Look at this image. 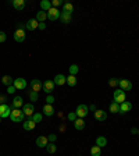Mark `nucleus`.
Wrapping results in <instances>:
<instances>
[{
    "label": "nucleus",
    "mask_w": 139,
    "mask_h": 156,
    "mask_svg": "<svg viewBox=\"0 0 139 156\" xmlns=\"http://www.w3.org/2000/svg\"><path fill=\"white\" fill-rule=\"evenodd\" d=\"M25 119V114L21 109H13L11 110V114H10V120L14 121V123H22Z\"/></svg>",
    "instance_id": "f257e3e1"
},
{
    "label": "nucleus",
    "mask_w": 139,
    "mask_h": 156,
    "mask_svg": "<svg viewBox=\"0 0 139 156\" xmlns=\"http://www.w3.org/2000/svg\"><path fill=\"white\" fill-rule=\"evenodd\" d=\"M113 99L116 103H118V105H121L122 102L127 100V96H125V92L122 91V89H116L114 91V95H113Z\"/></svg>",
    "instance_id": "f03ea898"
},
{
    "label": "nucleus",
    "mask_w": 139,
    "mask_h": 156,
    "mask_svg": "<svg viewBox=\"0 0 139 156\" xmlns=\"http://www.w3.org/2000/svg\"><path fill=\"white\" fill-rule=\"evenodd\" d=\"M60 14H61V11H59V8L51 7L50 10L48 11V20H50V21H57V20L60 18Z\"/></svg>",
    "instance_id": "7ed1b4c3"
},
{
    "label": "nucleus",
    "mask_w": 139,
    "mask_h": 156,
    "mask_svg": "<svg viewBox=\"0 0 139 156\" xmlns=\"http://www.w3.org/2000/svg\"><path fill=\"white\" fill-rule=\"evenodd\" d=\"M75 113H77V116L79 117V119H84V117L88 116L89 113V107L86 105H79L77 107V110H75Z\"/></svg>",
    "instance_id": "20e7f679"
},
{
    "label": "nucleus",
    "mask_w": 139,
    "mask_h": 156,
    "mask_svg": "<svg viewBox=\"0 0 139 156\" xmlns=\"http://www.w3.org/2000/svg\"><path fill=\"white\" fill-rule=\"evenodd\" d=\"M11 110L13 109H11L8 105H6V103L0 105V117H2V119H7V117H10Z\"/></svg>",
    "instance_id": "39448f33"
},
{
    "label": "nucleus",
    "mask_w": 139,
    "mask_h": 156,
    "mask_svg": "<svg viewBox=\"0 0 139 156\" xmlns=\"http://www.w3.org/2000/svg\"><path fill=\"white\" fill-rule=\"evenodd\" d=\"M13 85L15 87V89H17V91H22V89H25V88H26V85H28V84H26L25 78H15Z\"/></svg>",
    "instance_id": "423d86ee"
},
{
    "label": "nucleus",
    "mask_w": 139,
    "mask_h": 156,
    "mask_svg": "<svg viewBox=\"0 0 139 156\" xmlns=\"http://www.w3.org/2000/svg\"><path fill=\"white\" fill-rule=\"evenodd\" d=\"M22 112L24 114L28 117H32L33 113H35V107H33V103H25V105L22 106Z\"/></svg>",
    "instance_id": "0eeeda50"
},
{
    "label": "nucleus",
    "mask_w": 139,
    "mask_h": 156,
    "mask_svg": "<svg viewBox=\"0 0 139 156\" xmlns=\"http://www.w3.org/2000/svg\"><path fill=\"white\" fill-rule=\"evenodd\" d=\"M54 82H53V81H49V80H46L43 82V89H42V91H45L46 92V95H51V92L54 91Z\"/></svg>",
    "instance_id": "6e6552de"
},
{
    "label": "nucleus",
    "mask_w": 139,
    "mask_h": 156,
    "mask_svg": "<svg viewBox=\"0 0 139 156\" xmlns=\"http://www.w3.org/2000/svg\"><path fill=\"white\" fill-rule=\"evenodd\" d=\"M118 87H120V89H122L124 92L127 91H131L132 89V82L128 80H120L118 81Z\"/></svg>",
    "instance_id": "1a4fd4ad"
},
{
    "label": "nucleus",
    "mask_w": 139,
    "mask_h": 156,
    "mask_svg": "<svg viewBox=\"0 0 139 156\" xmlns=\"http://www.w3.org/2000/svg\"><path fill=\"white\" fill-rule=\"evenodd\" d=\"M31 91H33V92H39V91H42L43 89V82L40 80H32L31 81Z\"/></svg>",
    "instance_id": "9d476101"
},
{
    "label": "nucleus",
    "mask_w": 139,
    "mask_h": 156,
    "mask_svg": "<svg viewBox=\"0 0 139 156\" xmlns=\"http://www.w3.org/2000/svg\"><path fill=\"white\" fill-rule=\"evenodd\" d=\"M131 110H132V103L131 102L125 100V102H122V103L120 105V113L121 114H125V113L131 112Z\"/></svg>",
    "instance_id": "9b49d317"
},
{
    "label": "nucleus",
    "mask_w": 139,
    "mask_h": 156,
    "mask_svg": "<svg viewBox=\"0 0 139 156\" xmlns=\"http://www.w3.org/2000/svg\"><path fill=\"white\" fill-rule=\"evenodd\" d=\"M14 39L17 40V42H24L25 40V29H15L14 32Z\"/></svg>",
    "instance_id": "f8f14e48"
},
{
    "label": "nucleus",
    "mask_w": 139,
    "mask_h": 156,
    "mask_svg": "<svg viewBox=\"0 0 139 156\" xmlns=\"http://www.w3.org/2000/svg\"><path fill=\"white\" fill-rule=\"evenodd\" d=\"M49 144V139L48 137H45V135H39V137L36 138V145L38 148H46Z\"/></svg>",
    "instance_id": "ddd939ff"
},
{
    "label": "nucleus",
    "mask_w": 139,
    "mask_h": 156,
    "mask_svg": "<svg viewBox=\"0 0 139 156\" xmlns=\"http://www.w3.org/2000/svg\"><path fill=\"white\" fill-rule=\"evenodd\" d=\"M11 4H13V7H14L15 10H18V11H22L24 8H25V6H26L25 0H13Z\"/></svg>",
    "instance_id": "4468645a"
},
{
    "label": "nucleus",
    "mask_w": 139,
    "mask_h": 156,
    "mask_svg": "<svg viewBox=\"0 0 139 156\" xmlns=\"http://www.w3.org/2000/svg\"><path fill=\"white\" fill-rule=\"evenodd\" d=\"M38 25H39V22L36 21V18H31V20H28V21L25 22V28L28 29V31H33V29H36Z\"/></svg>",
    "instance_id": "2eb2a0df"
},
{
    "label": "nucleus",
    "mask_w": 139,
    "mask_h": 156,
    "mask_svg": "<svg viewBox=\"0 0 139 156\" xmlns=\"http://www.w3.org/2000/svg\"><path fill=\"white\" fill-rule=\"evenodd\" d=\"M53 82H54V85H59V87H61V85L67 84V77H64L63 74H57V75L54 77Z\"/></svg>",
    "instance_id": "dca6fc26"
},
{
    "label": "nucleus",
    "mask_w": 139,
    "mask_h": 156,
    "mask_svg": "<svg viewBox=\"0 0 139 156\" xmlns=\"http://www.w3.org/2000/svg\"><path fill=\"white\" fill-rule=\"evenodd\" d=\"M71 20H73V15L70 14V13H67V11H61V14H60V21H61L63 24H70Z\"/></svg>",
    "instance_id": "f3484780"
},
{
    "label": "nucleus",
    "mask_w": 139,
    "mask_h": 156,
    "mask_svg": "<svg viewBox=\"0 0 139 156\" xmlns=\"http://www.w3.org/2000/svg\"><path fill=\"white\" fill-rule=\"evenodd\" d=\"M42 112H43L45 116H48V117H51L53 114H54V107H53V105H45L43 106V109H42Z\"/></svg>",
    "instance_id": "a211bd4d"
},
{
    "label": "nucleus",
    "mask_w": 139,
    "mask_h": 156,
    "mask_svg": "<svg viewBox=\"0 0 139 156\" xmlns=\"http://www.w3.org/2000/svg\"><path fill=\"white\" fill-rule=\"evenodd\" d=\"M11 105H13V109H20L24 106V102H22L21 96H14V99L11 100Z\"/></svg>",
    "instance_id": "6ab92c4d"
},
{
    "label": "nucleus",
    "mask_w": 139,
    "mask_h": 156,
    "mask_svg": "<svg viewBox=\"0 0 139 156\" xmlns=\"http://www.w3.org/2000/svg\"><path fill=\"white\" fill-rule=\"evenodd\" d=\"M22 127H24V130H26V131H32L33 128L36 127V123H35L32 119L25 120V123H22Z\"/></svg>",
    "instance_id": "aec40b11"
},
{
    "label": "nucleus",
    "mask_w": 139,
    "mask_h": 156,
    "mask_svg": "<svg viewBox=\"0 0 139 156\" xmlns=\"http://www.w3.org/2000/svg\"><path fill=\"white\" fill-rule=\"evenodd\" d=\"M95 119L97 120V121H104V120L107 119V113L104 112V110H96L95 112Z\"/></svg>",
    "instance_id": "412c9836"
},
{
    "label": "nucleus",
    "mask_w": 139,
    "mask_h": 156,
    "mask_svg": "<svg viewBox=\"0 0 139 156\" xmlns=\"http://www.w3.org/2000/svg\"><path fill=\"white\" fill-rule=\"evenodd\" d=\"M74 127H75V130H78V131H82L85 128V121H84V119H79L78 117L75 121H74Z\"/></svg>",
    "instance_id": "4be33fe9"
},
{
    "label": "nucleus",
    "mask_w": 139,
    "mask_h": 156,
    "mask_svg": "<svg viewBox=\"0 0 139 156\" xmlns=\"http://www.w3.org/2000/svg\"><path fill=\"white\" fill-rule=\"evenodd\" d=\"M2 84L6 85V87H10V85L14 84V78H13L11 75H3L2 77Z\"/></svg>",
    "instance_id": "5701e85b"
},
{
    "label": "nucleus",
    "mask_w": 139,
    "mask_h": 156,
    "mask_svg": "<svg viewBox=\"0 0 139 156\" xmlns=\"http://www.w3.org/2000/svg\"><path fill=\"white\" fill-rule=\"evenodd\" d=\"M96 145L99 146V148H104V146L107 145V138L103 137V135L97 137V138H96Z\"/></svg>",
    "instance_id": "b1692460"
},
{
    "label": "nucleus",
    "mask_w": 139,
    "mask_h": 156,
    "mask_svg": "<svg viewBox=\"0 0 139 156\" xmlns=\"http://www.w3.org/2000/svg\"><path fill=\"white\" fill-rule=\"evenodd\" d=\"M48 20V13L46 11H38L36 13V21L38 22H45Z\"/></svg>",
    "instance_id": "393cba45"
},
{
    "label": "nucleus",
    "mask_w": 139,
    "mask_h": 156,
    "mask_svg": "<svg viewBox=\"0 0 139 156\" xmlns=\"http://www.w3.org/2000/svg\"><path fill=\"white\" fill-rule=\"evenodd\" d=\"M40 8H42V11H46V13H48L51 8V2H49V0H42V2H40Z\"/></svg>",
    "instance_id": "a878e982"
},
{
    "label": "nucleus",
    "mask_w": 139,
    "mask_h": 156,
    "mask_svg": "<svg viewBox=\"0 0 139 156\" xmlns=\"http://www.w3.org/2000/svg\"><path fill=\"white\" fill-rule=\"evenodd\" d=\"M109 110L111 113H120V105L118 103H116V102H113V103H110V106H109Z\"/></svg>",
    "instance_id": "bb28decb"
},
{
    "label": "nucleus",
    "mask_w": 139,
    "mask_h": 156,
    "mask_svg": "<svg viewBox=\"0 0 139 156\" xmlns=\"http://www.w3.org/2000/svg\"><path fill=\"white\" fill-rule=\"evenodd\" d=\"M91 155L92 156H100V155H102V148H99L97 145L92 146V148H91Z\"/></svg>",
    "instance_id": "cd10ccee"
},
{
    "label": "nucleus",
    "mask_w": 139,
    "mask_h": 156,
    "mask_svg": "<svg viewBox=\"0 0 139 156\" xmlns=\"http://www.w3.org/2000/svg\"><path fill=\"white\" fill-rule=\"evenodd\" d=\"M67 84L70 87H75L77 85V77L75 75H68L67 77Z\"/></svg>",
    "instance_id": "c85d7f7f"
},
{
    "label": "nucleus",
    "mask_w": 139,
    "mask_h": 156,
    "mask_svg": "<svg viewBox=\"0 0 139 156\" xmlns=\"http://www.w3.org/2000/svg\"><path fill=\"white\" fill-rule=\"evenodd\" d=\"M68 71H70V75H77L78 71H79V68H78L77 64H71L68 67Z\"/></svg>",
    "instance_id": "c756f323"
},
{
    "label": "nucleus",
    "mask_w": 139,
    "mask_h": 156,
    "mask_svg": "<svg viewBox=\"0 0 139 156\" xmlns=\"http://www.w3.org/2000/svg\"><path fill=\"white\" fill-rule=\"evenodd\" d=\"M46 149H48L49 153H56V151H57V145H56L54 142H49L48 146H46Z\"/></svg>",
    "instance_id": "7c9ffc66"
},
{
    "label": "nucleus",
    "mask_w": 139,
    "mask_h": 156,
    "mask_svg": "<svg viewBox=\"0 0 139 156\" xmlns=\"http://www.w3.org/2000/svg\"><path fill=\"white\" fill-rule=\"evenodd\" d=\"M63 11H67V13H70V14H73L74 6L71 3H64L63 4Z\"/></svg>",
    "instance_id": "2f4dec72"
},
{
    "label": "nucleus",
    "mask_w": 139,
    "mask_h": 156,
    "mask_svg": "<svg viewBox=\"0 0 139 156\" xmlns=\"http://www.w3.org/2000/svg\"><path fill=\"white\" fill-rule=\"evenodd\" d=\"M31 119L33 120V121H35V123H40V121H42V119H43V114H42V113H33V116L31 117Z\"/></svg>",
    "instance_id": "473e14b6"
},
{
    "label": "nucleus",
    "mask_w": 139,
    "mask_h": 156,
    "mask_svg": "<svg viewBox=\"0 0 139 156\" xmlns=\"http://www.w3.org/2000/svg\"><path fill=\"white\" fill-rule=\"evenodd\" d=\"M45 100H46V105H53L56 99L53 95H46V99H45Z\"/></svg>",
    "instance_id": "72a5a7b5"
},
{
    "label": "nucleus",
    "mask_w": 139,
    "mask_h": 156,
    "mask_svg": "<svg viewBox=\"0 0 139 156\" xmlns=\"http://www.w3.org/2000/svg\"><path fill=\"white\" fill-rule=\"evenodd\" d=\"M67 119H68L70 121H73V123H74V121L78 119V116H77V113H75V112H70L68 116H67Z\"/></svg>",
    "instance_id": "f704fd0d"
},
{
    "label": "nucleus",
    "mask_w": 139,
    "mask_h": 156,
    "mask_svg": "<svg viewBox=\"0 0 139 156\" xmlns=\"http://www.w3.org/2000/svg\"><path fill=\"white\" fill-rule=\"evenodd\" d=\"M63 4H64L63 0H53V2H51V7L59 8V6H63Z\"/></svg>",
    "instance_id": "c9c22d12"
},
{
    "label": "nucleus",
    "mask_w": 139,
    "mask_h": 156,
    "mask_svg": "<svg viewBox=\"0 0 139 156\" xmlns=\"http://www.w3.org/2000/svg\"><path fill=\"white\" fill-rule=\"evenodd\" d=\"M38 98H39V95H38V92H33V91H31L29 92V99L32 102H36L38 100Z\"/></svg>",
    "instance_id": "e433bc0d"
},
{
    "label": "nucleus",
    "mask_w": 139,
    "mask_h": 156,
    "mask_svg": "<svg viewBox=\"0 0 139 156\" xmlns=\"http://www.w3.org/2000/svg\"><path fill=\"white\" fill-rule=\"evenodd\" d=\"M109 85L111 88L118 87V80H116V78H110V80H109Z\"/></svg>",
    "instance_id": "4c0bfd02"
},
{
    "label": "nucleus",
    "mask_w": 139,
    "mask_h": 156,
    "mask_svg": "<svg viewBox=\"0 0 139 156\" xmlns=\"http://www.w3.org/2000/svg\"><path fill=\"white\" fill-rule=\"evenodd\" d=\"M6 39H7V35H6V32H3V31H0V43H3V42H6Z\"/></svg>",
    "instance_id": "58836bf2"
},
{
    "label": "nucleus",
    "mask_w": 139,
    "mask_h": 156,
    "mask_svg": "<svg viewBox=\"0 0 139 156\" xmlns=\"http://www.w3.org/2000/svg\"><path fill=\"white\" fill-rule=\"evenodd\" d=\"M48 139H49V142H56L57 135H56V134H50V135H48Z\"/></svg>",
    "instance_id": "ea45409f"
},
{
    "label": "nucleus",
    "mask_w": 139,
    "mask_h": 156,
    "mask_svg": "<svg viewBox=\"0 0 139 156\" xmlns=\"http://www.w3.org/2000/svg\"><path fill=\"white\" fill-rule=\"evenodd\" d=\"M15 91H17V89H15L14 85H10V87L7 88V94H14Z\"/></svg>",
    "instance_id": "a19ab883"
},
{
    "label": "nucleus",
    "mask_w": 139,
    "mask_h": 156,
    "mask_svg": "<svg viewBox=\"0 0 139 156\" xmlns=\"http://www.w3.org/2000/svg\"><path fill=\"white\" fill-rule=\"evenodd\" d=\"M38 28L43 31V29H46V24H45V22H39V25H38Z\"/></svg>",
    "instance_id": "79ce46f5"
},
{
    "label": "nucleus",
    "mask_w": 139,
    "mask_h": 156,
    "mask_svg": "<svg viewBox=\"0 0 139 156\" xmlns=\"http://www.w3.org/2000/svg\"><path fill=\"white\" fill-rule=\"evenodd\" d=\"M89 110H92V112L95 113V112H96V110H97V107H96V105H93V103H92V105H91V106H89Z\"/></svg>",
    "instance_id": "37998d69"
},
{
    "label": "nucleus",
    "mask_w": 139,
    "mask_h": 156,
    "mask_svg": "<svg viewBox=\"0 0 139 156\" xmlns=\"http://www.w3.org/2000/svg\"><path fill=\"white\" fill-rule=\"evenodd\" d=\"M6 100H7V98H6V96H3V95H0V102H2V105H3V103H6Z\"/></svg>",
    "instance_id": "c03bdc74"
},
{
    "label": "nucleus",
    "mask_w": 139,
    "mask_h": 156,
    "mask_svg": "<svg viewBox=\"0 0 139 156\" xmlns=\"http://www.w3.org/2000/svg\"><path fill=\"white\" fill-rule=\"evenodd\" d=\"M60 131H66V124H61V126H60Z\"/></svg>",
    "instance_id": "a18cd8bd"
},
{
    "label": "nucleus",
    "mask_w": 139,
    "mask_h": 156,
    "mask_svg": "<svg viewBox=\"0 0 139 156\" xmlns=\"http://www.w3.org/2000/svg\"><path fill=\"white\" fill-rule=\"evenodd\" d=\"M132 132H134V134H138V130H136V128H132Z\"/></svg>",
    "instance_id": "49530a36"
},
{
    "label": "nucleus",
    "mask_w": 139,
    "mask_h": 156,
    "mask_svg": "<svg viewBox=\"0 0 139 156\" xmlns=\"http://www.w3.org/2000/svg\"><path fill=\"white\" fill-rule=\"evenodd\" d=\"M2 120H3V119H2V117H0V123H2Z\"/></svg>",
    "instance_id": "de8ad7c7"
},
{
    "label": "nucleus",
    "mask_w": 139,
    "mask_h": 156,
    "mask_svg": "<svg viewBox=\"0 0 139 156\" xmlns=\"http://www.w3.org/2000/svg\"><path fill=\"white\" fill-rule=\"evenodd\" d=\"M138 135H139V128H138Z\"/></svg>",
    "instance_id": "09e8293b"
},
{
    "label": "nucleus",
    "mask_w": 139,
    "mask_h": 156,
    "mask_svg": "<svg viewBox=\"0 0 139 156\" xmlns=\"http://www.w3.org/2000/svg\"><path fill=\"white\" fill-rule=\"evenodd\" d=\"M0 105H2V102H0Z\"/></svg>",
    "instance_id": "8fccbe9b"
}]
</instances>
